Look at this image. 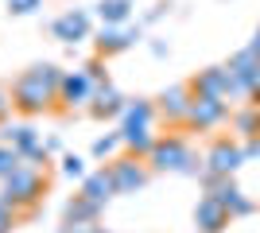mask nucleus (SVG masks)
Here are the masks:
<instances>
[{
    "instance_id": "nucleus-27",
    "label": "nucleus",
    "mask_w": 260,
    "mask_h": 233,
    "mask_svg": "<svg viewBox=\"0 0 260 233\" xmlns=\"http://www.w3.org/2000/svg\"><path fill=\"white\" fill-rule=\"evenodd\" d=\"M16 222H20V214L0 198V233H12V229H16Z\"/></svg>"
},
{
    "instance_id": "nucleus-30",
    "label": "nucleus",
    "mask_w": 260,
    "mask_h": 233,
    "mask_svg": "<svg viewBox=\"0 0 260 233\" xmlns=\"http://www.w3.org/2000/svg\"><path fill=\"white\" fill-rule=\"evenodd\" d=\"M245 159H260V136L245 144Z\"/></svg>"
},
{
    "instance_id": "nucleus-12",
    "label": "nucleus",
    "mask_w": 260,
    "mask_h": 233,
    "mask_svg": "<svg viewBox=\"0 0 260 233\" xmlns=\"http://www.w3.org/2000/svg\"><path fill=\"white\" fill-rule=\"evenodd\" d=\"M206 194H210V198H217L221 206H225L229 218H245V214L256 210V202L245 198V190H241L233 179H210V183H206Z\"/></svg>"
},
{
    "instance_id": "nucleus-2",
    "label": "nucleus",
    "mask_w": 260,
    "mask_h": 233,
    "mask_svg": "<svg viewBox=\"0 0 260 233\" xmlns=\"http://www.w3.org/2000/svg\"><path fill=\"white\" fill-rule=\"evenodd\" d=\"M47 187H51L47 167H39V163H23L20 171H12V175L0 183V198L8 202L16 214H31L35 206L47 198Z\"/></svg>"
},
{
    "instance_id": "nucleus-22",
    "label": "nucleus",
    "mask_w": 260,
    "mask_h": 233,
    "mask_svg": "<svg viewBox=\"0 0 260 233\" xmlns=\"http://www.w3.org/2000/svg\"><path fill=\"white\" fill-rule=\"evenodd\" d=\"M233 121V132L245 136V140H256L260 136V105H241L237 113H229Z\"/></svg>"
},
{
    "instance_id": "nucleus-26",
    "label": "nucleus",
    "mask_w": 260,
    "mask_h": 233,
    "mask_svg": "<svg viewBox=\"0 0 260 233\" xmlns=\"http://www.w3.org/2000/svg\"><path fill=\"white\" fill-rule=\"evenodd\" d=\"M39 8H43V0H8L12 16H35Z\"/></svg>"
},
{
    "instance_id": "nucleus-23",
    "label": "nucleus",
    "mask_w": 260,
    "mask_h": 233,
    "mask_svg": "<svg viewBox=\"0 0 260 233\" xmlns=\"http://www.w3.org/2000/svg\"><path fill=\"white\" fill-rule=\"evenodd\" d=\"M23 163H27V159H23V155L16 152V148H8V144H0V183H4V179H8L12 171H20Z\"/></svg>"
},
{
    "instance_id": "nucleus-8",
    "label": "nucleus",
    "mask_w": 260,
    "mask_h": 233,
    "mask_svg": "<svg viewBox=\"0 0 260 233\" xmlns=\"http://www.w3.org/2000/svg\"><path fill=\"white\" fill-rule=\"evenodd\" d=\"M0 144H8V148H16V152L27 159V163H39V167H47L51 159H47V148H43V140H39V132H35L31 124H8L4 132H0Z\"/></svg>"
},
{
    "instance_id": "nucleus-6",
    "label": "nucleus",
    "mask_w": 260,
    "mask_h": 233,
    "mask_svg": "<svg viewBox=\"0 0 260 233\" xmlns=\"http://www.w3.org/2000/svg\"><path fill=\"white\" fill-rule=\"evenodd\" d=\"M93 93H98V82L89 78V70H86V66L66 70L62 86H58V109H66V113H74V109H89Z\"/></svg>"
},
{
    "instance_id": "nucleus-5",
    "label": "nucleus",
    "mask_w": 260,
    "mask_h": 233,
    "mask_svg": "<svg viewBox=\"0 0 260 233\" xmlns=\"http://www.w3.org/2000/svg\"><path fill=\"white\" fill-rule=\"evenodd\" d=\"M229 121V101L221 97H206V93H194L190 97V109H186V128L194 132H214Z\"/></svg>"
},
{
    "instance_id": "nucleus-14",
    "label": "nucleus",
    "mask_w": 260,
    "mask_h": 233,
    "mask_svg": "<svg viewBox=\"0 0 260 233\" xmlns=\"http://www.w3.org/2000/svg\"><path fill=\"white\" fill-rule=\"evenodd\" d=\"M82 198H89L93 206H101L105 210V202L117 194V183H113V171H109V163L105 167H98V171H89L86 179H82V190H78Z\"/></svg>"
},
{
    "instance_id": "nucleus-31",
    "label": "nucleus",
    "mask_w": 260,
    "mask_h": 233,
    "mask_svg": "<svg viewBox=\"0 0 260 233\" xmlns=\"http://www.w3.org/2000/svg\"><path fill=\"white\" fill-rule=\"evenodd\" d=\"M249 51H252V55L260 58V27H256V35H252V43H249Z\"/></svg>"
},
{
    "instance_id": "nucleus-1",
    "label": "nucleus",
    "mask_w": 260,
    "mask_h": 233,
    "mask_svg": "<svg viewBox=\"0 0 260 233\" xmlns=\"http://www.w3.org/2000/svg\"><path fill=\"white\" fill-rule=\"evenodd\" d=\"M62 78H66V70L54 66V62H35V66H27L12 82V105H16L23 117H39V113L54 109Z\"/></svg>"
},
{
    "instance_id": "nucleus-18",
    "label": "nucleus",
    "mask_w": 260,
    "mask_h": 233,
    "mask_svg": "<svg viewBox=\"0 0 260 233\" xmlns=\"http://www.w3.org/2000/svg\"><path fill=\"white\" fill-rule=\"evenodd\" d=\"M98 218H101V206H93V202L82 198V194H74L62 210V225H93Z\"/></svg>"
},
{
    "instance_id": "nucleus-3",
    "label": "nucleus",
    "mask_w": 260,
    "mask_h": 233,
    "mask_svg": "<svg viewBox=\"0 0 260 233\" xmlns=\"http://www.w3.org/2000/svg\"><path fill=\"white\" fill-rule=\"evenodd\" d=\"M148 167H152V171H179V175H198V171H202L194 148L186 144L183 136H175V132L155 140L152 155H148Z\"/></svg>"
},
{
    "instance_id": "nucleus-4",
    "label": "nucleus",
    "mask_w": 260,
    "mask_h": 233,
    "mask_svg": "<svg viewBox=\"0 0 260 233\" xmlns=\"http://www.w3.org/2000/svg\"><path fill=\"white\" fill-rule=\"evenodd\" d=\"M245 163V148L237 140H229V136H217L210 152L202 155V183L210 179H233V171Z\"/></svg>"
},
{
    "instance_id": "nucleus-9",
    "label": "nucleus",
    "mask_w": 260,
    "mask_h": 233,
    "mask_svg": "<svg viewBox=\"0 0 260 233\" xmlns=\"http://www.w3.org/2000/svg\"><path fill=\"white\" fill-rule=\"evenodd\" d=\"M225 66H229V74L237 78L245 101H249V105H260V58L245 47V51H237V55L229 58Z\"/></svg>"
},
{
    "instance_id": "nucleus-28",
    "label": "nucleus",
    "mask_w": 260,
    "mask_h": 233,
    "mask_svg": "<svg viewBox=\"0 0 260 233\" xmlns=\"http://www.w3.org/2000/svg\"><path fill=\"white\" fill-rule=\"evenodd\" d=\"M12 109H16V105H12V89L0 86V124L8 121V113H12Z\"/></svg>"
},
{
    "instance_id": "nucleus-7",
    "label": "nucleus",
    "mask_w": 260,
    "mask_h": 233,
    "mask_svg": "<svg viewBox=\"0 0 260 233\" xmlns=\"http://www.w3.org/2000/svg\"><path fill=\"white\" fill-rule=\"evenodd\" d=\"M109 171H113V183H117V194H136V190L148 187V159L140 155H113L109 159Z\"/></svg>"
},
{
    "instance_id": "nucleus-11",
    "label": "nucleus",
    "mask_w": 260,
    "mask_h": 233,
    "mask_svg": "<svg viewBox=\"0 0 260 233\" xmlns=\"http://www.w3.org/2000/svg\"><path fill=\"white\" fill-rule=\"evenodd\" d=\"M190 97H194L190 82H175V86H167L159 97H155V117H159V121H167V124H186Z\"/></svg>"
},
{
    "instance_id": "nucleus-13",
    "label": "nucleus",
    "mask_w": 260,
    "mask_h": 233,
    "mask_svg": "<svg viewBox=\"0 0 260 233\" xmlns=\"http://www.w3.org/2000/svg\"><path fill=\"white\" fill-rule=\"evenodd\" d=\"M51 35L58 43H86L89 35H93V20H89V12H82V8H66L62 16L51 23Z\"/></svg>"
},
{
    "instance_id": "nucleus-20",
    "label": "nucleus",
    "mask_w": 260,
    "mask_h": 233,
    "mask_svg": "<svg viewBox=\"0 0 260 233\" xmlns=\"http://www.w3.org/2000/svg\"><path fill=\"white\" fill-rule=\"evenodd\" d=\"M155 140H159V136H155L152 128H120V144L128 148V155H140V159L152 155Z\"/></svg>"
},
{
    "instance_id": "nucleus-24",
    "label": "nucleus",
    "mask_w": 260,
    "mask_h": 233,
    "mask_svg": "<svg viewBox=\"0 0 260 233\" xmlns=\"http://www.w3.org/2000/svg\"><path fill=\"white\" fill-rule=\"evenodd\" d=\"M58 163H62V175H66V179H78V183H82V179L89 175V171H86V159H82V155H74V152H66Z\"/></svg>"
},
{
    "instance_id": "nucleus-25",
    "label": "nucleus",
    "mask_w": 260,
    "mask_h": 233,
    "mask_svg": "<svg viewBox=\"0 0 260 233\" xmlns=\"http://www.w3.org/2000/svg\"><path fill=\"white\" fill-rule=\"evenodd\" d=\"M117 148H124L120 144V132H113V136H101V140H93V155H98V159H113V152H117Z\"/></svg>"
},
{
    "instance_id": "nucleus-15",
    "label": "nucleus",
    "mask_w": 260,
    "mask_h": 233,
    "mask_svg": "<svg viewBox=\"0 0 260 233\" xmlns=\"http://www.w3.org/2000/svg\"><path fill=\"white\" fill-rule=\"evenodd\" d=\"M229 222H233V218H229V210H225L217 198H210V194H202V198H198V206H194V225H198V233H221Z\"/></svg>"
},
{
    "instance_id": "nucleus-10",
    "label": "nucleus",
    "mask_w": 260,
    "mask_h": 233,
    "mask_svg": "<svg viewBox=\"0 0 260 233\" xmlns=\"http://www.w3.org/2000/svg\"><path fill=\"white\" fill-rule=\"evenodd\" d=\"M190 89H194V93H206V97H221V101L245 97L241 86H237V78L229 74V66H206V70H198V78L190 82Z\"/></svg>"
},
{
    "instance_id": "nucleus-16",
    "label": "nucleus",
    "mask_w": 260,
    "mask_h": 233,
    "mask_svg": "<svg viewBox=\"0 0 260 233\" xmlns=\"http://www.w3.org/2000/svg\"><path fill=\"white\" fill-rule=\"evenodd\" d=\"M140 39V27H101L93 47H98V55L109 58V55H120V51H128L132 43Z\"/></svg>"
},
{
    "instance_id": "nucleus-19",
    "label": "nucleus",
    "mask_w": 260,
    "mask_h": 233,
    "mask_svg": "<svg viewBox=\"0 0 260 233\" xmlns=\"http://www.w3.org/2000/svg\"><path fill=\"white\" fill-rule=\"evenodd\" d=\"M152 121H155V101H144V97L128 101L120 113V128H152Z\"/></svg>"
},
{
    "instance_id": "nucleus-17",
    "label": "nucleus",
    "mask_w": 260,
    "mask_h": 233,
    "mask_svg": "<svg viewBox=\"0 0 260 233\" xmlns=\"http://www.w3.org/2000/svg\"><path fill=\"white\" fill-rule=\"evenodd\" d=\"M124 93H120L113 82H105V86H98V93H93V101H89V117H98V121H109V117H120L124 113Z\"/></svg>"
},
{
    "instance_id": "nucleus-21",
    "label": "nucleus",
    "mask_w": 260,
    "mask_h": 233,
    "mask_svg": "<svg viewBox=\"0 0 260 233\" xmlns=\"http://www.w3.org/2000/svg\"><path fill=\"white\" fill-rule=\"evenodd\" d=\"M132 0H98V16H101V27H124L132 16Z\"/></svg>"
},
{
    "instance_id": "nucleus-29",
    "label": "nucleus",
    "mask_w": 260,
    "mask_h": 233,
    "mask_svg": "<svg viewBox=\"0 0 260 233\" xmlns=\"http://www.w3.org/2000/svg\"><path fill=\"white\" fill-rule=\"evenodd\" d=\"M62 233H109V229H105V225H98V222H93V225H66Z\"/></svg>"
}]
</instances>
